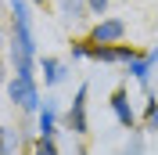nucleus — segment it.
I'll return each instance as SVG.
<instances>
[{"instance_id": "9d476101", "label": "nucleus", "mask_w": 158, "mask_h": 155, "mask_svg": "<svg viewBox=\"0 0 158 155\" xmlns=\"http://www.w3.org/2000/svg\"><path fill=\"white\" fill-rule=\"evenodd\" d=\"M83 7H86V0H61V15L65 18H83Z\"/></svg>"}, {"instance_id": "4468645a", "label": "nucleus", "mask_w": 158, "mask_h": 155, "mask_svg": "<svg viewBox=\"0 0 158 155\" xmlns=\"http://www.w3.org/2000/svg\"><path fill=\"white\" fill-rule=\"evenodd\" d=\"M126 155H144V144H140V134H133V141H129Z\"/></svg>"}, {"instance_id": "dca6fc26", "label": "nucleus", "mask_w": 158, "mask_h": 155, "mask_svg": "<svg viewBox=\"0 0 158 155\" xmlns=\"http://www.w3.org/2000/svg\"><path fill=\"white\" fill-rule=\"evenodd\" d=\"M4 79H7V72H4V61H0V83H4Z\"/></svg>"}, {"instance_id": "9b49d317", "label": "nucleus", "mask_w": 158, "mask_h": 155, "mask_svg": "<svg viewBox=\"0 0 158 155\" xmlns=\"http://www.w3.org/2000/svg\"><path fill=\"white\" fill-rule=\"evenodd\" d=\"M15 144H18V137L11 134L7 126H0V155H11V152H15Z\"/></svg>"}, {"instance_id": "a211bd4d", "label": "nucleus", "mask_w": 158, "mask_h": 155, "mask_svg": "<svg viewBox=\"0 0 158 155\" xmlns=\"http://www.w3.org/2000/svg\"><path fill=\"white\" fill-rule=\"evenodd\" d=\"M79 155H86V148H79Z\"/></svg>"}, {"instance_id": "1a4fd4ad", "label": "nucleus", "mask_w": 158, "mask_h": 155, "mask_svg": "<svg viewBox=\"0 0 158 155\" xmlns=\"http://www.w3.org/2000/svg\"><path fill=\"white\" fill-rule=\"evenodd\" d=\"M144 130H158V97H148V108H144Z\"/></svg>"}, {"instance_id": "7ed1b4c3", "label": "nucleus", "mask_w": 158, "mask_h": 155, "mask_svg": "<svg viewBox=\"0 0 158 155\" xmlns=\"http://www.w3.org/2000/svg\"><path fill=\"white\" fill-rule=\"evenodd\" d=\"M86 94H90V87L83 83L76 90V97H72V105H69V116H65V123H69V130L76 137H86V130H90V123H86Z\"/></svg>"}, {"instance_id": "423d86ee", "label": "nucleus", "mask_w": 158, "mask_h": 155, "mask_svg": "<svg viewBox=\"0 0 158 155\" xmlns=\"http://www.w3.org/2000/svg\"><path fill=\"white\" fill-rule=\"evenodd\" d=\"M36 126H40V137H54V134H58V108H54L50 97H43V105H40Z\"/></svg>"}, {"instance_id": "f03ea898", "label": "nucleus", "mask_w": 158, "mask_h": 155, "mask_svg": "<svg viewBox=\"0 0 158 155\" xmlns=\"http://www.w3.org/2000/svg\"><path fill=\"white\" fill-rule=\"evenodd\" d=\"M7 94H11V101L22 108V112H40V87H36V76H18L15 72V79L7 83Z\"/></svg>"}, {"instance_id": "f8f14e48", "label": "nucleus", "mask_w": 158, "mask_h": 155, "mask_svg": "<svg viewBox=\"0 0 158 155\" xmlns=\"http://www.w3.org/2000/svg\"><path fill=\"white\" fill-rule=\"evenodd\" d=\"M32 155H58V144H54V137H40Z\"/></svg>"}, {"instance_id": "ddd939ff", "label": "nucleus", "mask_w": 158, "mask_h": 155, "mask_svg": "<svg viewBox=\"0 0 158 155\" xmlns=\"http://www.w3.org/2000/svg\"><path fill=\"white\" fill-rule=\"evenodd\" d=\"M108 4H111V0H86V11H90V15H104Z\"/></svg>"}, {"instance_id": "f257e3e1", "label": "nucleus", "mask_w": 158, "mask_h": 155, "mask_svg": "<svg viewBox=\"0 0 158 155\" xmlns=\"http://www.w3.org/2000/svg\"><path fill=\"white\" fill-rule=\"evenodd\" d=\"M11 15H15V40H11V61L18 76H36V36H32V15L25 0H11Z\"/></svg>"}, {"instance_id": "2eb2a0df", "label": "nucleus", "mask_w": 158, "mask_h": 155, "mask_svg": "<svg viewBox=\"0 0 158 155\" xmlns=\"http://www.w3.org/2000/svg\"><path fill=\"white\" fill-rule=\"evenodd\" d=\"M72 58H86V40H76L72 43Z\"/></svg>"}, {"instance_id": "f3484780", "label": "nucleus", "mask_w": 158, "mask_h": 155, "mask_svg": "<svg viewBox=\"0 0 158 155\" xmlns=\"http://www.w3.org/2000/svg\"><path fill=\"white\" fill-rule=\"evenodd\" d=\"M32 4H40V7H43V4H47V0H32Z\"/></svg>"}, {"instance_id": "0eeeda50", "label": "nucleus", "mask_w": 158, "mask_h": 155, "mask_svg": "<svg viewBox=\"0 0 158 155\" xmlns=\"http://www.w3.org/2000/svg\"><path fill=\"white\" fill-rule=\"evenodd\" d=\"M155 65H158V47L148 51V54H140V58H133V61H129V72H133V79H137V83H144V87H148V76L155 72Z\"/></svg>"}, {"instance_id": "6ab92c4d", "label": "nucleus", "mask_w": 158, "mask_h": 155, "mask_svg": "<svg viewBox=\"0 0 158 155\" xmlns=\"http://www.w3.org/2000/svg\"><path fill=\"white\" fill-rule=\"evenodd\" d=\"M0 43H4V29H0Z\"/></svg>"}, {"instance_id": "6e6552de", "label": "nucleus", "mask_w": 158, "mask_h": 155, "mask_svg": "<svg viewBox=\"0 0 158 155\" xmlns=\"http://www.w3.org/2000/svg\"><path fill=\"white\" fill-rule=\"evenodd\" d=\"M40 69H43V83H47V87H58L61 79H65V65H61L58 58H40Z\"/></svg>"}, {"instance_id": "20e7f679", "label": "nucleus", "mask_w": 158, "mask_h": 155, "mask_svg": "<svg viewBox=\"0 0 158 155\" xmlns=\"http://www.w3.org/2000/svg\"><path fill=\"white\" fill-rule=\"evenodd\" d=\"M126 36V22L122 18H101L90 29V43H122Z\"/></svg>"}, {"instance_id": "39448f33", "label": "nucleus", "mask_w": 158, "mask_h": 155, "mask_svg": "<svg viewBox=\"0 0 158 155\" xmlns=\"http://www.w3.org/2000/svg\"><path fill=\"white\" fill-rule=\"evenodd\" d=\"M111 112H115L118 126H126V130H137V112H133V105H129V94L122 87L111 94Z\"/></svg>"}]
</instances>
